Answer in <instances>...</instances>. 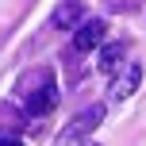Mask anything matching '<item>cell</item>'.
<instances>
[{
    "instance_id": "6",
    "label": "cell",
    "mask_w": 146,
    "mask_h": 146,
    "mask_svg": "<svg viewBox=\"0 0 146 146\" xmlns=\"http://www.w3.org/2000/svg\"><path fill=\"white\" fill-rule=\"evenodd\" d=\"M119 58H123V42H108L100 46V73H111L119 66Z\"/></svg>"
},
{
    "instance_id": "5",
    "label": "cell",
    "mask_w": 146,
    "mask_h": 146,
    "mask_svg": "<svg viewBox=\"0 0 146 146\" xmlns=\"http://www.w3.org/2000/svg\"><path fill=\"white\" fill-rule=\"evenodd\" d=\"M81 15H85V8H81V0H66V4L54 8V27L58 31H69L81 23Z\"/></svg>"
},
{
    "instance_id": "8",
    "label": "cell",
    "mask_w": 146,
    "mask_h": 146,
    "mask_svg": "<svg viewBox=\"0 0 146 146\" xmlns=\"http://www.w3.org/2000/svg\"><path fill=\"white\" fill-rule=\"evenodd\" d=\"M92 146H96V142H92Z\"/></svg>"
},
{
    "instance_id": "3",
    "label": "cell",
    "mask_w": 146,
    "mask_h": 146,
    "mask_svg": "<svg viewBox=\"0 0 146 146\" xmlns=\"http://www.w3.org/2000/svg\"><path fill=\"white\" fill-rule=\"evenodd\" d=\"M54 104H58V85H54V81H42V85L27 96V115H50Z\"/></svg>"
},
{
    "instance_id": "4",
    "label": "cell",
    "mask_w": 146,
    "mask_h": 146,
    "mask_svg": "<svg viewBox=\"0 0 146 146\" xmlns=\"http://www.w3.org/2000/svg\"><path fill=\"white\" fill-rule=\"evenodd\" d=\"M139 81H142V66L139 62H131L127 66V73H119V81L111 85V100H127V96H135V88H139Z\"/></svg>"
},
{
    "instance_id": "2",
    "label": "cell",
    "mask_w": 146,
    "mask_h": 146,
    "mask_svg": "<svg viewBox=\"0 0 146 146\" xmlns=\"http://www.w3.org/2000/svg\"><path fill=\"white\" fill-rule=\"evenodd\" d=\"M104 35H108V23L104 19H85L77 27V35H73V50H81V54L96 50V46L104 42Z\"/></svg>"
},
{
    "instance_id": "7",
    "label": "cell",
    "mask_w": 146,
    "mask_h": 146,
    "mask_svg": "<svg viewBox=\"0 0 146 146\" xmlns=\"http://www.w3.org/2000/svg\"><path fill=\"white\" fill-rule=\"evenodd\" d=\"M0 146H23V139H15V135H8V139H0Z\"/></svg>"
},
{
    "instance_id": "1",
    "label": "cell",
    "mask_w": 146,
    "mask_h": 146,
    "mask_svg": "<svg viewBox=\"0 0 146 146\" xmlns=\"http://www.w3.org/2000/svg\"><path fill=\"white\" fill-rule=\"evenodd\" d=\"M100 119H104V104H92V108H85L77 119H69V123H66V131L58 135V142L66 146V142H73V139H85V135H92L96 127H100Z\"/></svg>"
}]
</instances>
